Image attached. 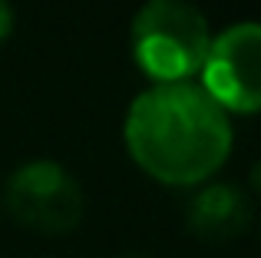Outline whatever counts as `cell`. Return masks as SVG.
Wrapping results in <instances>:
<instances>
[{"label":"cell","instance_id":"obj_1","mask_svg":"<svg viewBox=\"0 0 261 258\" xmlns=\"http://www.w3.org/2000/svg\"><path fill=\"white\" fill-rule=\"evenodd\" d=\"M133 162L162 186L208 182L231 156L228 113L195 83H155L133 99L122 123Z\"/></svg>","mask_w":261,"mask_h":258},{"label":"cell","instance_id":"obj_6","mask_svg":"<svg viewBox=\"0 0 261 258\" xmlns=\"http://www.w3.org/2000/svg\"><path fill=\"white\" fill-rule=\"evenodd\" d=\"M10 33H13V7L10 0H0V46L10 40Z\"/></svg>","mask_w":261,"mask_h":258},{"label":"cell","instance_id":"obj_4","mask_svg":"<svg viewBox=\"0 0 261 258\" xmlns=\"http://www.w3.org/2000/svg\"><path fill=\"white\" fill-rule=\"evenodd\" d=\"M202 90L222 106L225 113L261 110V27L255 20L222 30L212 37L208 57L202 63Z\"/></svg>","mask_w":261,"mask_h":258},{"label":"cell","instance_id":"obj_5","mask_svg":"<svg viewBox=\"0 0 261 258\" xmlns=\"http://www.w3.org/2000/svg\"><path fill=\"white\" fill-rule=\"evenodd\" d=\"M251 219H255L251 195L235 182H208L185 205V228L208 245L242 239L251 228Z\"/></svg>","mask_w":261,"mask_h":258},{"label":"cell","instance_id":"obj_3","mask_svg":"<svg viewBox=\"0 0 261 258\" xmlns=\"http://www.w3.org/2000/svg\"><path fill=\"white\" fill-rule=\"evenodd\" d=\"M4 205L17 225L37 235H70L86 212L76 175L53 159H33L13 169L4 189Z\"/></svg>","mask_w":261,"mask_h":258},{"label":"cell","instance_id":"obj_2","mask_svg":"<svg viewBox=\"0 0 261 258\" xmlns=\"http://www.w3.org/2000/svg\"><path fill=\"white\" fill-rule=\"evenodd\" d=\"M129 43L152 83H189L208 57L212 30L202 10L185 0H149L133 17Z\"/></svg>","mask_w":261,"mask_h":258},{"label":"cell","instance_id":"obj_7","mask_svg":"<svg viewBox=\"0 0 261 258\" xmlns=\"http://www.w3.org/2000/svg\"><path fill=\"white\" fill-rule=\"evenodd\" d=\"M133 258H142V255H133Z\"/></svg>","mask_w":261,"mask_h":258}]
</instances>
